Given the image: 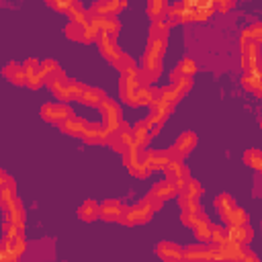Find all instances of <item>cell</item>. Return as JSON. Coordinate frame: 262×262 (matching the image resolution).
I'll return each mask as SVG.
<instances>
[{"mask_svg": "<svg viewBox=\"0 0 262 262\" xmlns=\"http://www.w3.org/2000/svg\"><path fill=\"white\" fill-rule=\"evenodd\" d=\"M164 51H166V41L160 39H149L143 51V59H141V82L151 84L160 78L162 74V59H164Z\"/></svg>", "mask_w": 262, "mask_h": 262, "instance_id": "obj_1", "label": "cell"}, {"mask_svg": "<svg viewBox=\"0 0 262 262\" xmlns=\"http://www.w3.org/2000/svg\"><path fill=\"white\" fill-rule=\"evenodd\" d=\"M182 14L180 23H192V20H207L213 14V2L211 0H180Z\"/></svg>", "mask_w": 262, "mask_h": 262, "instance_id": "obj_2", "label": "cell"}, {"mask_svg": "<svg viewBox=\"0 0 262 262\" xmlns=\"http://www.w3.org/2000/svg\"><path fill=\"white\" fill-rule=\"evenodd\" d=\"M141 86H143V82H141V70H139V68H135V70H131V72H127V74H121L119 92H121L123 102L131 104V98L135 96V92H137Z\"/></svg>", "mask_w": 262, "mask_h": 262, "instance_id": "obj_3", "label": "cell"}, {"mask_svg": "<svg viewBox=\"0 0 262 262\" xmlns=\"http://www.w3.org/2000/svg\"><path fill=\"white\" fill-rule=\"evenodd\" d=\"M25 252V239L23 235H2L0 244V260H16Z\"/></svg>", "mask_w": 262, "mask_h": 262, "instance_id": "obj_4", "label": "cell"}, {"mask_svg": "<svg viewBox=\"0 0 262 262\" xmlns=\"http://www.w3.org/2000/svg\"><path fill=\"white\" fill-rule=\"evenodd\" d=\"M100 115H102V125H104V129L108 131V133H113L123 121H121V106L115 102V100H111V98H106L100 106Z\"/></svg>", "mask_w": 262, "mask_h": 262, "instance_id": "obj_5", "label": "cell"}, {"mask_svg": "<svg viewBox=\"0 0 262 262\" xmlns=\"http://www.w3.org/2000/svg\"><path fill=\"white\" fill-rule=\"evenodd\" d=\"M166 178L176 186V190L178 192H182L184 188H186V184L190 182V174H188V170L180 164V160H172L168 166H166Z\"/></svg>", "mask_w": 262, "mask_h": 262, "instance_id": "obj_6", "label": "cell"}, {"mask_svg": "<svg viewBox=\"0 0 262 262\" xmlns=\"http://www.w3.org/2000/svg\"><path fill=\"white\" fill-rule=\"evenodd\" d=\"M239 49H242V57H239V66L244 68V72H252L254 68H258V43L252 39H239Z\"/></svg>", "mask_w": 262, "mask_h": 262, "instance_id": "obj_7", "label": "cell"}, {"mask_svg": "<svg viewBox=\"0 0 262 262\" xmlns=\"http://www.w3.org/2000/svg\"><path fill=\"white\" fill-rule=\"evenodd\" d=\"M194 145H196V135H194L192 131H184V133L174 141V145L168 149V154H170L172 160H182L184 156H188V154L192 151Z\"/></svg>", "mask_w": 262, "mask_h": 262, "instance_id": "obj_8", "label": "cell"}, {"mask_svg": "<svg viewBox=\"0 0 262 262\" xmlns=\"http://www.w3.org/2000/svg\"><path fill=\"white\" fill-rule=\"evenodd\" d=\"M41 117H43V121H49V123H57V125H59L61 121L74 117V111H72L70 106H66V104L45 102V104L41 106Z\"/></svg>", "mask_w": 262, "mask_h": 262, "instance_id": "obj_9", "label": "cell"}, {"mask_svg": "<svg viewBox=\"0 0 262 262\" xmlns=\"http://www.w3.org/2000/svg\"><path fill=\"white\" fill-rule=\"evenodd\" d=\"M90 27H92L94 35L104 33V35H111V37L117 39L119 29H121V23L115 16H90Z\"/></svg>", "mask_w": 262, "mask_h": 262, "instance_id": "obj_10", "label": "cell"}, {"mask_svg": "<svg viewBox=\"0 0 262 262\" xmlns=\"http://www.w3.org/2000/svg\"><path fill=\"white\" fill-rule=\"evenodd\" d=\"M63 33H66L68 39H72L76 43H90V41L96 39L90 25H82V23H74V20L63 29Z\"/></svg>", "mask_w": 262, "mask_h": 262, "instance_id": "obj_11", "label": "cell"}, {"mask_svg": "<svg viewBox=\"0 0 262 262\" xmlns=\"http://www.w3.org/2000/svg\"><path fill=\"white\" fill-rule=\"evenodd\" d=\"M23 66H25V70H27V86L33 88V90L41 88V86L45 84V74H43V70H41V61H37V59H27Z\"/></svg>", "mask_w": 262, "mask_h": 262, "instance_id": "obj_12", "label": "cell"}, {"mask_svg": "<svg viewBox=\"0 0 262 262\" xmlns=\"http://www.w3.org/2000/svg\"><path fill=\"white\" fill-rule=\"evenodd\" d=\"M108 135H111V133L104 129L102 123H88V127H86V131H84L82 139H84L86 143H90V145H106Z\"/></svg>", "mask_w": 262, "mask_h": 262, "instance_id": "obj_13", "label": "cell"}, {"mask_svg": "<svg viewBox=\"0 0 262 262\" xmlns=\"http://www.w3.org/2000/svg\"><path fill=\"white\" fill-rule=\"evenodd\" d=\"M70 82L72 80H68L66 78V74L61 72V70H57L55 74H51L49 78H47V86H49V90L55 94V98H59V100H68V96H66V92H68V86H70Z\"/></svg>", "mask_w": 262, "mask_h": 262, "instance_id": "obj_14", "label": "cell"}, {"mask_svg": "<svg viewBox=\"0 0 262 262\" xmlns=\"http://www.w3.org/2000/svg\"><path fill=\"white\" fill-rule=\"evenodd\" d=\"M149 106H151L149 119L156 121V123H164V121L172 115V111H174V102H170V100H166V98H162V96H158Z\"/></svg>", "mask_w": 262, "mask_h": 262, "instance_id": "obj_15", "label": "cell"}, {"mask_svg": "<svg viewBox=\"0 0 262 262\" xmlns=\"http://www.w3.org/2000/svg\"><path fill=\"white\" fill-rule=\"evenodd\" d=\"M96 43H98V49H100V55L104 57V59H108V61H113L121 51H119V47H117V39L115 37H111V35H104V33H98L96 35V39H94Z\"/></svg>", "mask_w": 262, "mask_h": 262, "instance_id": "obj_16", "label": "cell"}, {"mask_svg": "<svg viewBox=\"0 0 262 262\" xmlns=\"http://www.w3.org/2000/svg\"><path fill=\"white\" fill-rule=\"evenodd\" d=\"M143 162H145L151 170H166V166L172 162V158H170L168 149H166V151H162V149H149V151H145Z\"/></svg>", "mask_w": 262, "mask_h": 262, "instance_id": "obj_17", "label": "cell"}, {"mask_svg": "<svg viewBox=\"0 0 262 262\" xmlns=\"http://www.w3.org/2000/svg\"><path fill=\"white\" fill-rule=\"evenodd\" d=\"M121 211H123V203L117 199H106L100 203V219L102 221H108V223L119 221Z\"/></svg>", "mask_w": 262, "mask_h": 262, "instance_id": "obj_18", "label": "cell"}, {"mask_svg": "<svg viewBox=\"0 0 262 262\" xmlns=\"http://www.w3.org/2000/svg\"><path fill=\"white\" fill-rule=\"evenodd\" d=\"M86 127H88V121H84L80 117H70V119L59 123V131L66 135H72V137H82Z\"/></svg>", "mask_w": 262, "mask_h": 262, "instance_id": "obj_19", "label": "cell"}, {"mask_svg": "<svg viewBox=\"0 0 262 262\" xmlns=\"http://www.w3.org/2000/svg\"><path fill=\"white\" fill-rule=\"evenodd\" d=\"M225 235L233 242H239V244H250L252 237H254V231L248 223H239V225H227L225 229Z\"/></svg>", "mask_w": 262, "mask_h": 262, "instance_id": "obj_20", "label": "cell"}, {"mask_svg": "<svg viewBox=\"0 0 262 262\" xmlns=\"http://www.w3.org/2000/svg\"><path fill=\"white\" fill-rule=\"evenodd\" d=\"M125 6H121V4H115V2H111V0H98V2H94L92 6H90V16H117L121 10H123Z\"/></svg>", "mask_w": 262, "mask_h": 262, "instance_id": "obj_21", "label": "cell"}, {"mask_svg": "<svg viewBox=\"0 0 262 262\" xmlns=\"http://www.w3.org/2000/svg\"><path fill=\"white\" fill-rule=\"evenodd\" d=\"M242 86L246 88V90H252V92H256L258 96L262 94V68L258 66V68H254L252 72H246L244 76H242Z\"/></svg>", "mask_w": 262, "mask_h": 262, "instance_id": "obj_22", "label": "cell"}, {"mask_svg": "<svg viewBox=\"0 0 262 262\" xmlns=\"http://www.w3.org/2000/svg\"><path fill=\"white\" fill-rule=\"evenodd\" d=\"M168 2L166 0H147V16L151 23H164L168 18Z\"/></svg>", "mask_w": 262, "mask_h": 262, "instance_id": "obj_23", "label": "cell"}, {"mask_svg": "<svg viewBox=\"0 0 262 262\" xmlns=\"http://www.w3.org/2000/svg\"><path fill=\"white\" fill-rule=\"evenodd\" d=\"M158 96H160V88L141 86V88L135 92V96L131 98V106H147V104H151Z\"/></svg>", "mask_w": 262, "mask_h": 262, "instance_id": "obj_24", "label": "cell"}, {"mask_svg": "<svg viewBox=\"0 0 262 262\" xmlns=\"http://www.w3.org/2000/svg\"><path fill=\"white\" fill-rule=\"evenodd\" d=\"M156 254L160 258H164V260H180V258H184V252L180 250V246H176L172 242H160L156 246Z\"/></svg>", "mask_w": 262, "mask_h": 262, "instance_id": "obj_25", "label": "cell"}, {"mask_svg": "<svg viewBox=\"0 0 262 262\" xmlns=\"http://www.w3.org/2000/svg\"><path fill=\"white\" fill-rule=\"evenodd\" d=\"M4 76H6L12 84H16V86L27 84V70H25V66H20V63H16V61H10V63L4 68Z\"/></svg>", "mask_w": 262, "mask_h": 262, "instance_id": "obj_26", "label": "cell"}, {"mask_svg": "<svg viewBox=\"0 0 262 262\" xmlns=\"http://www.w3.org/2000/svg\"><path fill=\"white\" fill-rule=\"evenodd\" d=\"M78 217L82 219V221H94V219H98L100 217V205L96 203V201H92V199H88V201H84L82 203V207L78 209Z\"/></svg>", "mask_w": 262, "mask_h": 262, "instance_id": "obj_27", "label": "cell"}, {"mask_svg": "<svg viewBox=\"0 0 262 262\" xmlns=\"http://www.w3.org/2000/svg\"><path fill=\"white\" fill-rule=\"evenodd\" d=\"M143 156H145L143 147H141V145H137V143H131V145L123 151V164H125V166L141 164V162H143Z\"/></svg>", "mask_w": 262, "mask_h": 262, "instance_id": "obj_28", "label": "cell"}, {"mask_svg": "<svg viewBox=\"0 0 262 262\" xmlns=\"http://www.w3.org/2000/svg\"><path fill=\"white\" fill-rule=\"evenodd\" d=\"M219 215H221V219H223L227 225L248 223V213H246L244 209H239V207H233V209H229V211H221Z\"/></svg>", "mask_w": 262, "mask_h": 262, "instance_id": "obj_29", "label": "cell"}, {"mask_svg": "<svg viewBox=\"0 0 262 262\" xmlns=\"http://www.w3.org/2000/svg\"><path fill=\"white\" fill-rule=\"evenodd\" d=\"M106 100V92L100 90V88H88L82 96V104H88V106H100L102 102Z\"/></svg>", "mask_w": 262, "mask_h": 262, "instance_id": "obj_30", "label": "cell"}, {"mask_svg": "<svg viewBox=\"0 0 262 262\" xmlns=\"http://www.w3.org/2000/svg\"><path fill=\"white\" fill-rule=\"evenodd\" d=\"M188 260H213V250L209 246H188L184 252Z\"/></svg>", "mask_w": 262, "mask_h": 262, "instance_id": "obj_31", "label": "cell"}, {"mask_svg": "<svg viewBox=\"0 0 262 262\" xmlns=\"http://www.w3.org/2000/svg\"><path fill=\"white\" fill-rule=\"evenodd\" d=\"M68 14H70V18H72L74 23L90 25V12L84 10V6H82L80 0H72V6H70V10H68Z\"/></svg>", "mask_w": 262, "mask_h": 262, "instance_id": "obj_32", "label": "cell"}, {"mask_svg": "<svg viewBox=\"0 0 262 262\" xmlns=\"http://www.w3.org/2000/svg\"><path fill=\"white\" fill-rule=\"evenodd\" d=\"M196 72V63L190 59V57H184L182 61H178V66H176V70L172 72V82L174 80H178V78H182V76H192Z\"/></svg>", "mask_w": 262, "mask_h": 262, "instance_id": "obj_33", "label": "cell"}, {"mask_svg": "<svg viewBox=\"0 0 262 262\" xmlns=\"http://www.w3.org/2000/svg\"><path fill=\"white\" fill-rule=\"evenodd\" d=\"M133 215H135V221H137V225H141V223H147L149 219H151V215H154V209L141 199L139 203H135L133 205Z\"/></svg>", "mask_w": 262, "mask_h": 262, "instance_id": "obj_34", "label": "cell"}, {"mask_svg": "<svg viewBox=\"0 0 262 262\" xmlns=\"http://www.w3.org/2000/svg\"><path fill=\"white\" fill-rule=\"evenodd\" d=\"M151 190L158 194V196H162L164 201L166 199H172V196H176L178 194V190H176V186L166 178V180H160V182H156L154 186H151Z\"/></svg>", "mask_w": 262, "mask_h": 262, "instance_id": "obj_35", "label": "cell"}, {"mask_svg": "<svg viewBox=\"0 0 262 262\" xmlns=\"http://www.w3.org/2000/svg\"><path fill=\"white\" fill-rule=\"evenodd\" d=\"M121 74H127V72H131V70H135L137 66H135V61H133V57L131 55H127V53H119L113 61H111Z\"/></svg>", "mask_w": 262, "mask_h": 262, "instance_id": "obj_36", "label": "cell"}, {"mask_svg": "<svg viewBox=\"0 0 262 262\" xmlns=\"http://www.w3.org/2000/svg\"><path fill=\"white\" fill-rule=\"evenodd\" d=\"M160 96L162 98H166V100H170V102H178L182 96H184V92L176 86V82H170L168 86H164V88H160Z\"/></svg>", "mask_w": 262, "mask_h": 262, "instance_id": "obj_37", "label": "cell"}, {"mask_svg": "<svg viewBox=\"0 0 262 262\" xmlns=\"http://www.w3.org/2000/svg\"><path fill=\"white\" fill-rule=\"evenodd\" d=\"M192 231H194L196 239H201V242H207V239H211V223H209V219L196 221V223L192 225Z\"/></svg>", "mask_w": 262, "mask_h": 262, "instance_id": "obj_38", "label": "cell"}, {"mask_svg": "<svg viewBox=\"0 0 262 262\" xmlns=\"http://www.w3.org/2000/svg\"><path fill=\"white\" fill-rule=\"evenodd\" d=\"M244 162H246L250 168L262 172V151H260V149H250V151H246V154H244Z\"/></svg>", "mask_w": 262, "mask_h": 262, "instance_id": "obj_39", "label": "cell"}, {"mask_svg": "<svg viewBox=\"0 0 262 262\" xmlns=\"http://www.w3.org/2000/svg\"><path fill=\"white\" fill-rule=\"evenodd\" d=\"M168 29H170L168 23H151V27H149V39L166 41L168 39Z\"/></svg>", "mask_w": 262, "mask_h": 262, "instance_id": "obj_40", "label": "cell"}, {"mask_svg": "<svg viewBox=\"0 0 262 262\" xmlns=\"http://www.w3.org/2000/svg\"><path fill=\"white\" fill-rule=\"evenodd\" d=\"M88 90V86H84V84H80V82H70V86H68V92H66V96H68V100H82V96H84V92Z\"/></svg>", "mask_w": 262, "mask_h": 262, "instance_id": "obj_41", "label": "cell"}, {"mask_svg": "<svg viewBox=\"0 0 262 262\" xmlns=\"http://www.w3.org/2000/svg\"><path fill=\"white\" fill-rule=\"evenodd\" d=\"M242 37H244V39H252V41H256V43H262V23H256V25L244 29Z\"/></svg>", "mask_w": 262, "mask_h": 262, "instance_id": "obj_42", "label": "cell"}, {"mask_svg": "<svg viewBox=\"0 0 262 262\" xmlns=\"http://www.w3.org/2000/svg\"><path fill=\"white\" fill-rule=\"evenodd\" d=\"M127 170H129V174H131V176H135V178H147V176H149V172H151V168H149L145 162H141V164H133V166H127Z\"/></svg>", "mask_w": 262, "mask_h": 262, "instance_id": "obj_43", "label": "cell"}, {"mask_svg": "<svg viewBox=\"0 0 262 262\" xmlns=\"http://www.w3.org/2000/svg\"><path fill=\"white\" fill-rule=\"evenodd\" d=\"M235 207V203H233V199L227 194V192H223V194H219L217 199H215V209L221 213V211H229V209H233Z\"/></svg>", "mask_w": 262, "mask_h": 262, "instance_id": "obj_44", "label": "cell"}, {"mask_svg": "<svg viewBox=\"0 0 262 262\" xmlns=\"http://www.w3.org/2000/svg\"><path fill=\"white\" fill-rule=\"evenodd\" d=\"M119 223H123V225H127V227H131V225H137V221H135V215H133V207H123V211H121V217H119Z\"/></svg>", "mask_w": 262, "mask_h": 262, "instance_id": "obj_45", "label": "cell"}, {"mask_svg": "<svg viewBox=\"0 0 262 262\" xmlns=\"http://www.w3.org/2000/svg\"><path fill=\"white\" fill-rule=\"evenodd\" d=\"M41 70H43V74H45V82H47V78H49L51 74H55V72L59 70V66H57L55 59H43V61H41Z\"/></svg>", "mask_w": 262, "mask_h": 262, "instance_id": "obj_46", "label": "cell"}, {"mask_svg": "<svg viewBox=\"0 0 262 262\" xmlns=\"http://www.w3.org/2000/svg\"><path fill=\"white\" fill-rule=\"evenodd\" d=\"M143 201H145V203H147V205H149L154 211H158V209L162 207V203H164V199H162V196H158L154 190H149V192L143 196Z\"/></svg>", "mask_w": 262, "mask_h": 262, "instance_id": "obj_47", "label": "cell"}, {"mask_svg": "<svg viewBox=\"0 0 262 262\" xmlns=\"http://www.w3.org/2000/svg\"><path fill=\"white\" fill-rule=\"evenodd\" d=\"M211 239H213V244H221L225 239V229L219 225H211Z\"/></svg>", "mask_w": 262, "mask_h": 262, "instance_id": "obj_48", "label": "cell"}, {"mask_svg": "<svg viewBox=\"0 0 262 262\" xmlns=\"http://www.w3.org/2000/svg\"><path fill=\"white\" fill-rule=\"evenodd\" d=\"M211 2H213V6H217L219 12H227V10H231L235 6L237 0H211Z\"/></svg>", "mask_w": 262, "mask_h": 262, "instance_id": "obj_49", "label": "cell"}, {"mask_svg": "<svg viewBox=\"0 0 262 262\" xmlns=\"http://www.w3.org/2000/svg\"><path fill=\"white\" fill-rule=\"evenodd\" d=\"M182 192H188V194H192V196H201V194H203V186H201L196 180H190Z\"/></svg>", "mask_w": 262, "mask_h": 262, "instance_id": "obj_50", "label": "cell"}, {"mask_svg": "<svg viewBox=\"0 0 262 262\" xmlns=\"http://www.w3.org/2000/svg\"><path fill=\"white\" fill-rule=\"evenodd\" d=\"M2 184H12V180H10V176L6 172H2Z\"/></svg>", "mask_w": 262, "mask_h": 262, "instance_id": "obj_51", "label": "cell"}, {"mask_svg": "<svg viewBox=\"0 0 262 262\" xmlns=\"http://www.w3.org/2000/svg\"><path fill=\"white\" fill-rule=\"evenodd\" d=\"M111 2H115V4H121V6H127V0H111Z\"/></svg>", "mask_w": 262, "mask_h": 262, "instance_id": "obj_52", "label": "cell"}]
</instances>
